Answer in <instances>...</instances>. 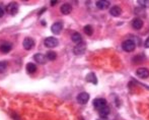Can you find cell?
Segmentation results:
<instances>
[{"mask_svg":"<svg viewBox=\"0 0 149 120\" xmlns=\"http://www.w3.org/2000/svg\"><path fill=\"white\" fill-rule=\"evenodd\" d=\"M122 48H123L124 51L126 52H133L136 48V44L134 43V41L132 40H126L122 43Z\"/></svg>","mask_w":149,"mask_h":120,"instance_id":"6da1fadb","label":"cell"},{"mask_svg":"<svg viewBox=\"0 0 149 120\" xmlns=\"http://www.w3.org/2000/svg\"><path fill=\"white\" fill-rule=\"evenodd\" d=\"M85 50H86V43L85 42H80V43L76 44V46L73 49L75 55H82L84 54Z\"/></svg>","mask_w":149,"mask_h":120,"instance_id":"7a4b0ae2","label":"cell"},{"mask_svg":"<svg viewBox=\"0 0 149 120\" xmlns=\"http://www.w3.org/2000/svg\"><path fill=\"white\" fill-rule=\"evenodd\" d=\"M44 44H45L46 47L48 48H55L58 46V44H59V41H58L56 38L54 37H48L45 39V41H44Z\"/></svg>","mask_w":149,"mask_h":120,"instance_id":"3957f363","label":"cell"},{"mask_svg":"<svg viewBox=\"0 0 149 120\" xmlns=\"http://www.w3.org/2000/svg\"><path fill=\"white\" fill-rule=\"evenodd\" d=\"M107 106V100L102 98H97L95 100H93V107L97 111H100V109L104 108Z\"/></svg>","mask_w":149,"mask_h":120,"instance_id":"277c9868","label":"cell"},{"mask_svg":"<svg viewBox=\"0 0 149 120\" xmlns=\"http://www.w3.org/2000/svg\"><path fill=\"white\" fill-rule=\"evenodd\" d=\"M6 11L11 15H15L18 12V4L16 2H11L6 6Z\"/></svg>","mask_w":149,"mask_h":120,"instance_id":"5b68a950","label":"cell"},{"mask_svg":"<svg viewBox=\"0 0 149 120\" xmlns=\"http://www.w3.org/2000/svg\"><path fill=\"white\" fill-rule=\"evenodd\" d=\"M76 99H77V102H78L79 104L84 105V104H86V103L88 102L89 95L87 94V93H85V92H82V93H80V94H78V96H77Z\"/></svg>","mask_w":149,"mask_h":120,"instance_id":"8992f818","label":"cell"},{"mask_svg":"<svg viewBox=\"0 0 149 120\" xmlns=\"http://www.w3.org/2000/svg\"><path fill=\"white\" fill-rule=\"evenodd\" d=\"M136 74L137 76H139L140 79H147L149 76V69L146 67H141V68H138L136 71Z\"/></svg>","mask_w":149,"mask_h":120,"instance_id":"52a82bcc","label":"cell"},{"mask_svg":"<svg viewBox=\"0 0 149 120\" xmlns=\"http://www.w3.org/2000/svg\"><path fill=\"white\" fill-rule=\"evenodd\" d=\"M22 46H24V48L26 50L30 51V50H31L33 48V46H35V41H33L31 38H26V39L24 40Z\"/></svg>","mask_w":149,"mask_h":120,"instance_id":"ba28073f","label":"cell"},{"mask_svg":"<svg viewBox=\"0 0 149 120\" xmlns=\"http://www.w3.org/2000/svg\"><path fill=\"white\" fill-rule=\"evenodd\" d=\"M62 29H63V22H57L52 26L51 30H52V33L53 34H55V35H59V34L61 33V31H62Z\"/></svg>","mask_w":149,"mask_h":120,"instance_id":"9c48e42d","label":"cell"},{"mask_svg":"<svg viewBox=\"0 0 149 120\" xmlns=\"http://www.w3.org/2000/svg\"><path fill=\"white\" fill-rule=\"evenodd\" d=\"M95 5L98 9L104 10V9H107V8H109V6H110V2L107 1V0H98V1H96Z\"/></svg>","mask_w":149,"mask_h":120,"instance_id":"30bf717a","label":"cell"},{"mask_svg":"<svg viewBox=\"0 0 149 120\" xmlns=\"http://www.w3.org/2000/svg\"><path fill=\"white\" fill-rule=\"evenodd\" d=\"M60 11H61V13H62V14L67 15V14H69L71 11H72V6H71L70 4H68V3H65L60 7Z\"/></svg>","mask_w":149,"mask_h":120,"instance_id":"8fae6325","label":"cell"},{"mask_svg":"<svg viewBox=\"0 0 149 120\" xmlns=\"http://www.w3.org/2000/svg\"><path fill=\"white\" fill-rule=\"evenodd\" d=\"M132 27H133V29H135V30H141L142 27H143V22H142L141 18H134L133 22H132Z\"/></svg>","mask_w":149,"mask_h":120,"instance_id":"7c38bea8","label":"cell"},{"mask_svg":"<svg viewBox=\"0 0 149 120\" xmlns=\"http://www.w3.org/2000/svg\"><path fill=\"white\" fill-rule=\"evenodd\" d=\"M33 59L37 61L38 63H40V64H45V63L47 62L46 55H44V54H42V53H37L33 56Z\"/></svg>","mask_w":149,"mask_h":120,"instance_id":"4fadbf2b","label":"cell"},{"mask_svg":"<svg viewBox=\"0 0 149 120\" xmlns=\"http://www.w3.org/2000/svg\"><path fill=\"white\" fill-rule=\"evenodd\" d=\"M110 13H111V15L115 16V18H117V16H120V15H121V13H122L121 7L118 6V5L113 6V7H111V9H110Z\"/></svg>","mask_w":149,"mask_h":120,"instance_id":"5bb4252c","label":"cell"},{"mask_svg":"<svg viewBox=\"0 0 149 120\" xmlns=\"http://www.w3.org/2000/svg\"><path fill=\"white\" fill-rule=\"evenodd\" d=\"M98 114L102 117V119H107V117L110 115V108H109L108 106H106L104 108L100 109V110L98 111Z\"/></svg>","mask_w":149,"mask_h":120,"instance_id":"9a60e30c","label":"cell"},{"mask_svg":"<svg viewBox=\"0 0 149 120\" xmlns=\"http://www.w3.org/2000/svg\"><path fill=\"white\" fill-rule=\"evenodd\" d=\"M11 44L9 43H3L0 45V51L2 52V53H8V52L11 50Z\"/></svg>","mask_w":149,"mask_h":120,"instance_id":"2e32d148","label":"cell"},{"mask_svg":"<svg viewBox=\"0 0 149 120\" xmlns=\"http://www.w3.org/2000/svg\"><path fill=\"white\" fill-rule=\"evenodd\" d=\"M86 81H88V83L93 84V85H96V84H97V79H96L95 74H94L93 72H90V73H88V74L86 75Z\"/></svg>","mask_w":149,"mask_h":120,"instance_id":"e0dca14e","label":"cell"},{"mask_svg":"<svg viewBox=\"0 0 149 120\" xmlns=\"http://www.w3.org/2000/svg\"><path fill=\"white\" fill-rule=\"evenodd\" d=\"M71 39H72V41L76 44L82 42V37H81V35L79 33H73L72 36H71Z\"/></svg>","mask_w":149,"mask_h":120,"instance_id":"ac0fdd59","label":"cell"},{"mask_svg":"<svg viewBox=\"0 0 149 120\" xmlns=\"http://www.w3.org/2000/svg\"><path fill=\"white\" fill-rule=\"evenodd\" d=\"M26 70H28L29 73H35L36 70H37V66L33 63H28L26 64Z\"/></svg>","mask_w":149,"mask_h":120,"instance_id":"d6986e66","label":"cell"},{"mask_svg":"<svg viewBox=\"0 0 149 120\" xmlns=\"http://www.w3.org/2000/svg\"><path fill=\"white\" fill-rule=\"evenodd\" d=\"M46 58H47L48 60L53 61V60H55L56 58H57V55H56V53L54 51H49L47 53V55H46Z\"/></svg>","mask_w":149,"mask_h":120,"instance_id":"ffe728a7","label":"cell"},{"mask_svg":"<svg viewBox=\"0 0 149 120\" xmlns=\"http://www.w3.org/2000/svg\"><path fill=\"white\" fill-rule=\"evenodd\" d=\"M83 31H84V33L86 34L87 36H91L92 34H93V29H92V27L89 26V25L85 26L84 28H83Z\"/></svg>","mask_w":149,"mask_h":120,"instance_id":"44dd1931","label":"cell"},{"mask_svg":"<svg viewBox=\"0 0 149 120\" xmlns=\"http://www.w3.org/2000/svg\"><path fill=\"white\" fill-rule=\"evenodd\" d=\"M137 2L141 7H143V8L149 7V0H138Z\"/></svg>","mask_w":149,"mask_h":120,"instance_id":"7402d4cb","label":"cell"},{"mask_svg":"<svg viewBox=\"0 0 149 120\" xmlns=\"http://www.w3.org/2000/svg\"><path fill=\"white\" fill-rule=\"evenodd\" d=\"M7 68V62L6 61H0V73L4 72Z\"/></svg>","mask_w":149,"mask_h":120,"instance_id":"603a6c76","label":"cell"},{"mask_svg":"<svg viewBox=\"0 0 149 120\" xmlns=\"http://www.w3.org/2000/svg\"><path fill=\"white\" fill-rule=\"evenodd\" d=\"M144 45H145V47L146 48H149V37L146 39V41H145V43H144Z\"/></svg>","mask_w":149,"mask_h":120,"instance_id":"cb8c5ba5","label":"cell"},{"mask_svg":"<svg viewBox=\"0 0 149 120\" xmlns=\"http://www.w3.org/2000/svg\"><path fill=\"white\" fill-rule=\"evenodd\" d=\"M3 15H4V10L2 7H0V18H2Z\"/></svg>","mask_w":149,"mask_h":120,"instance_id":"d4e9b609","label":"cell"},{"mask_svg":"<svg viewBox=\"0 0 149 120\" xmlns=\"http://www.w3.org/2000/svg\"><path fill=\"white\" fill-rule=\"evenodd\" d=\"M57 2L58 1H54V0H53V1H51V4H52V5H54V4H56Z\"/></svg>","mask_w":149,"mask_h":120,"instance_id":"484cf974","label":"cell"},{"mask_svg":"<svg viewBox=\"0 0 149 120\" xmlns=\"http://www.w3.org/2000/svg\"><path fill=\"white\" fill-rule=\"evenodd\" d=\"M97 120H107V119H97Z\"/></svg>","mask_w":149,"mask_h":120,"instance_id":"4316f807","label":"cell"}]
</instances>
